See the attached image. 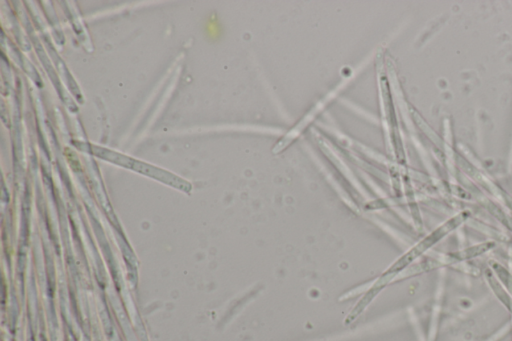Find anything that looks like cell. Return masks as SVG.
<instances>
[{
    "label": "cell",
    "mask_w": 512,
    "mask_h": 341,
    "mask_svg": "<svg viewBox=\"0 0 512 341\" xmlns=\"http://www.w3.org/2000/svg\"><path fill=\"white\" fill-rule=\"evenodd\" d=\"M464 221H465V215L463 214L457 215V216L454 217L451 221H447V223L443 224L441 228L433 231L429 237L424 238L422 242H419L417 246L413 247V248L411 249V251H409L408 253L404 254V255L400 258L399 262H395L394 264L392 265V269L387 270L385 276H392V273H395V272L399 271V270L408 267L409 263L413 262L415 258L419 257V256L422 255V253H424L427 249L433 246L436 242L442 239V238L445 237V235H447L448 233L456 230L457 226L461 225Z\"/></svg>",
    "instance_id": "1"
},
{
    "label": "cell",
    "mask_w": 512,
    "mask_h": 341,
    "mask_svg": "<svg viewBox=\"0 0 512 341\" xmlns=\"http://www.w3.org/2000/svg\"><path fill=\"white\" fill-rule=\"evenodd\" d=\"M495 246V244L493 242H486V244H481V246H477L470 247V248L465 249L464 251H459V253L451 254L456 260H470V258L477 257L480 254L486 253L489 249L493 248Z\"/></svg>",
    "instance_id": "2"
}]
</instances>
